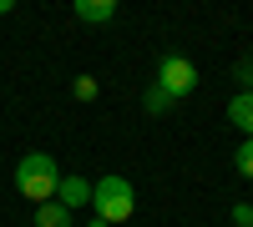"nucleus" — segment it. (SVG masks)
<instances>
[{"mask_svg":"<svg viewBox=\"0 0 253 227\" xmlns=\"http://www.w3.org/2000/svg\"><path fill=\"white\" fill-rule=\"evenodd\" d=\"M233 167H238V177L253 182V136H243V147H238V157H233Z\"/></svg>","mask_w":253,"mask_h":227,"instance_id":"nucleus-9","label":"nucleus"},{"mask_svg":"<svg viewBox=\"0 0 253 227\" xmlns=\"http://www.w3.org/2000/svg\"><path fill=\"white\" fill-rule=\"evenodd\" d=\"M91 207H96V217L107 222V227L126 222V217L137 212V192H132V182H126V177H101L96 187H91Z\"/></svg>","mask_w":253,"mask_h":227,"instance_id":"nucleus-2","label":"nucleus"},{"mask_svg":"<svg viewBox=\"0 0 253 227\" xmlns=\"http://www.w3.org/2000/svg\"><path fill=\"white\" fill-rule=\"evenodd\" d=\"M15 10V0H0V15H10Z\"/></svg>","mask_w":253,"mask_h":227,"instance_id":"nucleus-13","label":"nucleus"},{"mask_svg":"<svg viewBox=\"0 0 253 227\" xmlns=\"http://www.w3.org/2000/svg\"><path fill=\"white\" fill-rule=\"evenodd\" d=\"M36 227H71V212L56 207V202H41L36 207Z\"/></svg>","mask_w":253,"mask_h":227,"instance_id":"nucleus-8","label":"nucleus"},{"mask_svg":"<svg viewBox=\"0 0 253 227\" xmlns=\"http://www.w3.org/2000/svg\"><path fill=\"white\" fill-rule=\"evenodd\" d=\"M142 106L152 111V116H162V111H172V106H177V96H167V91L157 86V81H152V86L142 91Z\"/></svg>","mask_w":253,"mask_h":227,"instance_id":"nucleus-7","label":"nucleus"},{"mask_svg":"<svg viewBox=\"0 0 253 227\" xmlns=\"http://www.w3.org/2000/svg\"><path fill=\"white\" fill-rule=\"evenodd\" d=\"M238 76H243V81H253V61H248V66H243V71H238ZM248 91H253V86H248Z\"/></svg>","mask_w":253,"mask_h":227,"instance_id":"nucleus-12","label":"nucleus"},{"mask_svg":"<svg viewBox=\"0 0 253 227\" xmlns=\"http://www.w3.org/2000/svg\"><path fill=\"white\" fill-rule=\"evenodd\" d=\"M76 20H86V26H101V20L117 15V0H76Z\"/></svg>","mask_w":253,"mask_h":227,"instance_id":"nucleus-5","label":"nucleus"},{"mask_svg":"<svg viewBox=\"0 0 253 227\" xmlns=\"http://www.w3.org/2000/svg\"><path fill=\"white\" fill-rule=\"evenodd\" d=\"M51 202H56V207H66V212H81V207H91V182H86V177H76V172H71V177H61Z\"/></svg>","mask_w":253,"mask_h":227,"instance_id":"nucleus-4","label":"nucleus"},{"mask_svg":"<svg viewBox=\"0 0 253 227\" xmlns=\"http://www.w3.org/2000/svg\"><path fill=\"white\" fill-rule=\"evenodd\" d=\"M157 86L167 91V96H187L198 86V66L187 56H162V66H157Z\"/></svg>","mask_w":253,"mask_h":227,"instance_id":"nucleus-3","label":"nucleus"},{"mask_svg":"<svg viewBox=\"0 0 253 227\" xmlns=\"http://www.w3.org/2000/svg\"><path fill=\"white\" fill-rule=\"evenodd\" d=\"M76 101H96V76H76Z\"/></svg>","mask_w":253,"mask_h":227,"instance_id":"nucleus-10","label":"nucleus"},{"mask_svg":"<svg viewBox=\"0 0 253 227\" xmlns=\"http://www.w3.org/2000/svg\"><path fill=\"white\" fill-rule=\"evenodd\" d=\"M228 121H233L238 131H248V136H253V91H238L233 101H228Z\"/></svg>","mask_w":253,"mask_h":227,"instance_id":"nucleus-6","label":"nucleus"},{"mask_svg":"<svg viewBox=\"0 0 253 227\" xmlns=\"http://www.w3.org/2000/svg\"><path fill=\"white\" fill-rule=\"evenodd\" d=\"M56 182H61L56 157H46V152H31V157H20V162H15V192L26 197V202H36V207L56 197Z\"/></svg>","mask_w":253,"mask_h":227,"instance_id":"nucleus-1","label":"nucleus"},{"mask_svg":"<svg viewBox=\"0 0 253 227\" xmlns=\"http://www.w3.org/2000/svg\"><path fill=\"white\" fill-rule=\"evenodd\" d=\"M233 227H253V207H248V202L233 207Z\"/></svg>","mask_w":253,"mask_h":227,"instance_id":"nucleus-11","label":"nucleus"}]
</instances>
